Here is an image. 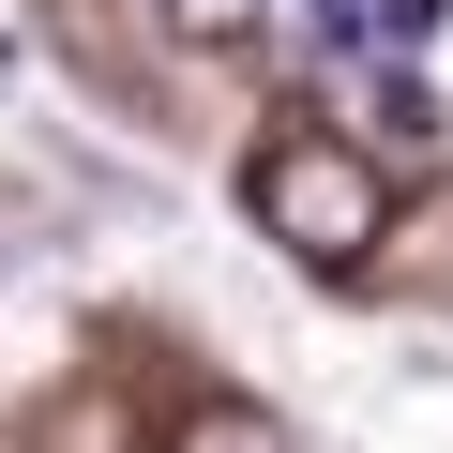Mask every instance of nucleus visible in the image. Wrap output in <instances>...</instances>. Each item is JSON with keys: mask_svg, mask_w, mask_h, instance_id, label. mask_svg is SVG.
Instances as JSON below:
<instances>
[{"mask_svg": "<svg viewBox=\"0 0 453 453\" xmlns=\"http://www.w3.org/2000/svg\"><path fill=\"white\" fill-rule=\"evenodd\" d=\"M242 211L273 226L303 273H363V257H378V226H393V181H378L348 136H273V151L242 166Z\"/></svg>", "mask_w": 453, "mask_h": 453, "instance_id": "obj_1", "label": "nucleus"}, {"mask_svg": "<svg viewBox=\"0 0 453 453\" xmlns=\"http://www.w3.org/2000/svg\"><path fill=\"white\" fill-rule=\"evenodd\" d=\"M151 16H166V31H181V46H242V31H257V16H273V0H151Z\"/></svg>", "mask_w": 453, "mask_h": 453, "instance_id": "obj_2", "label": "nucleus"}, {"mask_svg": "<svg viewBox=\"0 0 453 453\" xmlns=\"http://www.w3.org/2000/svg\"><path fill=\"white\" fill-rule=\"evenodd\" d=\"M378 136H393V151H438V91H423V76H378Z\"/></svg>", "mask_w": 453, "mask_h": 453, "instance_id": "obj_3", "label": "nucleus"}, {"mask_svg": "<svg viewBox=\"0 0 453 453\" xmlns=\"http://www.w3.org/2000/svg\"><path fill=\"white\" fill-rule=\"evenodd\" d=\"M181 453H288V438H273L257 408H196V423H181Z\"/></svg>", "mask_w": 453, "mask_h": 453, "instance_id": "obj_4", "label": "nucleus"}]
</instances>
